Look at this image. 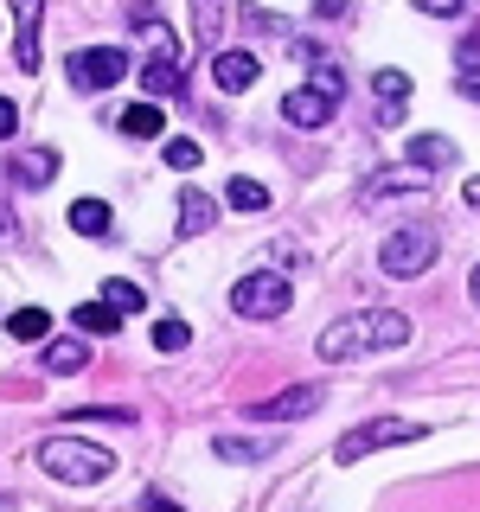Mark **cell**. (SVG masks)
<instances>
[{
    "label": "cell",
    "instance_id": "1",
    "mask_svg": "<svg viewBox=\"0 0 480 512\" xmlns=\"http://www.w3.org/2000/svg\"><path fill=\"white\" fill-rule=\"evenodd\" d=\"M410 340V320L397 308H372V314H340L333 327H320V359H359V352H391Z\"/></svg>",
    "mask_w": 480,
    "mask_h": 512
},
{
    "label": "cell",
    "instance_id": "2",
    "mask_svg": "<svg viewBox=\"0 0 480 512\" xmlns=\"http://www.w3.org/2000/svg\"><path fill=\"white\" fill-rule=\"evenodd\" d=\"M32 461H39L52 480H71V487H96V480L116 474V455L96 442H77V436H45L32 448Z\"/></svg>",
    "mask_w": 480,
    "mask_h": 512
},
{
    "label": "cell",
    "instance_id": "3",
    "mask_svg": "<svg viewBox=\"0 0 480 512\" xmlns=\"http://www.w3.org/2000/svg\"><path fill=\"white\" fill-rule=\"evenodd\" d=\"M429 263H436V231H429V224H404V231H391L378 244V269H384V276H397V282L423 276Z\"/></svg>",
    "mask_w": 480,
    "mask_h": 512
},
{
    "label": "cell",
    "instance_id": "4",
    "mask_svg": "<svg viewBox=\"0 0 480 512\" xmlns=\"http://www.w3.org/2000/svg\"><path fill=\"white\" fill-rule=\"evenodd\" d=\"M423 436V423H404V416H372V423H359V429H346L340 436V448H333V461H365V455H378V448H397V442H416Z\"/></svg>",
    "mask_w": 480,
    "mask_h": 512
},
{
    "label": "cell",
    "instance_id": "5",
    "mask_svg": "<svg viewBox=\"0 0 480 512\" xmlns=\"http://www.w3.org/2000/svg\"><path fill=\"white\" fill-rule=\"evenodd\" d=\"M288 282L276 276V269H256V276H244V282H231V308L244 314V320H276V314H288Z\"/></svg>",
    "mask_w": 480,
    "mask_h": 512
},
{
    "label": "cell",
    "instance_id": "6",
    "mask_svg": "<svg viewBox=\"0 0 480 512\" xmlns=\"http://www.w3.org/2000/svg\"><path fill=\"white\" fill-rule=\"evenodd\" d=\"M122 71H128V52H116V45L71 52V84L77 90H109V84H122Z\"/></svg>",
    "mask_w": 480,
    "mask_h": 512
},
{
    "label": "cell",
    "instance_id": "7",
    "mask_svg": "<svg viewBox=\"0 0 480 512\" xmlns=\"http://www.w3.org/2000/svg\"><path fill=\"white\" fill-rule=\"evenodd\" d=\"M320 404H327V384H295V391H276L263 397V404H250L256 423H301V416H314Z\"/></svg>",
    "mask_w": 480,
    "mask_h": 512
},
{
    "label": "cell",
    "instance_id": "8",
    "mask_svg": "<svg viewBox=\"0 0 480 512\" xmlns=\"http://www.w3.org/2000/svg\"><path fill=\"white\" fill-rule=\"evenodd\" d=\"M39 20H45V0H13V58H20V71L39 64Z\"/></svg>",
    "mask_w": 480,
    "mask_h": 512
},
{
    "label": "cell",
    "instance_id": "9",
    "mask_svg": "<svg viewBox=\"0 0 480 512\" xmlns=\"http://www.w3.org/2000/svg\"><path fill=\"white\" fill-rule=\"evenodd\" d=\"M333 109H340V103H327L320 90H288V96H282V122H288V128H327Z\"/></svg>",
    "mask_w": 480,
    "mask_h": 512
},
{
    "label": "cell",
    "instance_id": "10",
    "mask_svg": "<svg viewBox=\"0 0 480 512\" xmlns=\"http://www.w3.org/2000/svg\"><path fill=\"white\" fill-rule=\"evenodd\" d=\"M397 192H429V173L423 167H391V173H378V180H365L359 199L378 205V199H397Z\"/></svg>",
    "mask_w": 480,
    "mask_h": 512
},
{
    "label": "cell",
    "instance_id": "11",
    "mask_svg": "<svg viewBox=\"0 0 480 512\" xmlns=\"http://www.w3.org/2000/svg\"><path fill=\"white\" fill-rule=\"evenodd\" d=\"M404 160H410V167H423V173H442V167H455V141H448V135H410L404 141Z\"/></svg>",
    "mask_w": 480,
    "mask_h": 512
},
{
    "label": "cell",
    "instance_id": "12",
    "mask_svg": "<svg viewBox=\"0 0 480 512\" xmlns=\"http://www.w3.org/2000/svg\"><path fill=\"white\" fill-rule=\"evenodd\" d=\"M212 455L218 461H244V468L250 461H276V436H218Z\"/></svg>",
    "mask_w": 480,
    "mask_h": 512
},
{
    "label": "cell",
    "instance_id": "13",
    "mask_svg": "<svg viewBox=\"0 0 480 512\" xmlns=\"http://www.w3.org/2000/svg\"><path fill=\"white\" fill-rule=\"evenodd\" d=\"M212 84L231 90V96L250 90V84H256V58H250V52H218V58H212Z\"/></svg>",
    "mask_w": 480,
    "mask_h": 512
},
{
    "label": "cell",
    "instance_id": "14",
    "mask_svg": "<svg viewBox=\"0 0 480 512\" xmlns=\"http://www.w3.org/2000/svg\"><path fill=\"white\" fill-rule=\"evenodd\" d=\"M212 224H218V199H212V192H199V186L180 192V237H199V231H212Z\"/></svg>",
    "mask_w": 480,
    "mask_h": 512
},
{
    "label": "cell",
    "instance_id": "15",
    "mask_svg": "<svg viewBox=\"0 0 480 512\" xmlns=\"http://www.w3.org/2000/svg\"><path fill=\"white\" fill-rule=\"evenodd\" d=\"M84 365H90L84 340H45V372L52 378H71V372H84Z\"/></svg>",
    "mask_w": 480,
    "mask_h": 512
},
{
    "label": "cell",
    "instance_id": "16",
    "mask_svg": "<svg viewBox=\"0 0 480 512\" xmlns=\"http://www.w3.org/2000/svg\"><path fill=\"white\" fill-rule=\"evenodd\" d=\"M192 32H199L205 52L224 45V0H192Z\"/></svg>",
    "mask_w": 480,
    "mask_h": 512
},
{
    "label": "cell",
    "instance_id": "17",
    "mask_svg": "<svg viewBox=\"0 0 480 512\" xmlns=\"http://www.w3.org/2000/svg\"><path fill=\"white\" fill-rule=\"evenodd\" d=\"M52 173H58V154L52 148H32V154L13 160V180H20V186H52Z\"/></svg>",
    "mask_w": 480,
    "mask_h": 512
},
{
    "label": "cell",
    "instance_id": "18",
    "mask_svg": "<svg viewBox=\"0 0 480 512\" xmlns=\"http://www.w3.org/2000/svg\"><path fill=\"white\" fill-rule=\"evenodd\" d=\"M160 128H167V109H160V103H135V109H122V135L154 141Z\"/></svg>",
    "mask_w": 480,
    "mask_h": 512
},
{
    "label": "cell",
    "instance_id": "19",
    "mask_svg": "<svg viewBox=\"0 0 480 512\" xmlns=\"http://www.w3.org/2000/svg\"><path fill=\"white\" fill-rule=\"evenodd\" d=\"M308 90H320V96H327V103H340V96H346V71H340V64H333V58H308Z\"/></svg>",
    "mask_w": 480,
    "mask_h": 512
},
{
    "label": "cell",
    "instance_id": "20",
    "mask_svg": "<svg viewBox=\"0 0 480 512\" xmlns=\"http://www.w3.org/2000/svg\"><path fill=\"white\" fill-rule=\"evenodd\" d=\"M71 231L77 237H109V205L103 199H77L71 205Z\"/></svg>",
    "mask_w": 480,
    "mask_h": 512
},
{
    "label": "cell",
    "instance_id": "21",
    "mask_svg": "<svg viewBox=\"0 0 480 512\" xmlns=\"http://www.w3.org/2000/svg\"><path fill=\"white\" fill-rule=\"evenodd\" d=\"M7 333H13V340H45V333H52V314H45V308H20V314H7Z\"/></svg>",
    "mask_w": 480,
    "mask_h": 512
},
{
    "label": "cell",
    "instance_id": "22",
    "mask_svg": "<svg viewBox=\"0 0 480 512\" xmlns=\"http://www.w3.org/2000/svg\"><path fill=\"white\" fill-rule=\"evenodd\" d=\"M180 90H186L180 58H160V64H148V96H180Z\"/></svg>",
    "mask_w": 480,
    "mask_h": 512
},
{
    "label": "cell",
    "instance_id": "23",
    "mask_svg": "<svg viewBox=\"0 0 480 512\" xmlns=\"http://www.w3.org/2000/svg\"><path fill=\"white\" fill-rule=\"evenodd\" d=\"M71 320H77L84 333H116V327H122V314L109 308V301H84V308H71Z\"/></svg>",
    "mask_w": 480,
    "mask_h": 512
},
{
    "label": "cell",
    "instance_id": "24",
    "mask_svg": "<svg viewBox=\"0 0 480 512\" xmlns=\"http://www.w3.org/2000/svg\"><path fill=\"white\" fill-rule=\"evenodd\" d=\"M224 199H231V212H263V205H269V186H256V180H231V186H224Z\"/></svg>",
    "mask_w": 480,
    "mask_h": 512
},
{
    "label": "cell",
    "instance_id": "25",
    "mask_svg": "<svg viewBox=\"0 0 480 512\" xmlns=\"http://www.w3.org/2000/svg\"><path fill=\"white\" fill-rule=\"evenodd\" d=\"M103 301H109V308H116V314H135V308H148V295H141V288L135 282H103Z\"/></svg>",
    "mask_w": 480,
    "mask_h": 512
},
{
    "label": "cell",
    "instance_id": "26",
    "mask_svg": "<svg viewBox=\"0 0 480 512\" xmlns=\"http://www.w3.org/2000/svg\"><path fill=\"white\" fill-rule=\"evenodd\" d=\"M154 346L160 352H186L192 346V327H186V320H154Z\"/></svg>",
    "mask_w": 480,
    "mask_h": 512
},
{
    "label": "cell",
    "instance_id": "27",
    "mask_svg": "<svg viewBox=\"0 0 480 512\" xmlns=\"http://www.w3.org/2000/svg\"><path fill=\"white\" fill-rule=\"evenodd\" d=\"M372 90L384 96V103H404V96H410V77H404V71H397V64H384V71L372 77Z\"/></svg>",
    "mask_w": 480,
    "mask_h": 512
},
{
    "label": "cell",
    "instance_id": "28",
    "mask_svg": "<svg viewBox=\"0 0 480 512\" xmlns=\"http://www.w3.org/2000/svg\"><path fill=\"white\" fill-rule=\"evenodd\" d=\"M455 84H461V96H468V103H480V58H474V52H461Z\"/></svg>",
    "mask_w": 480,
    "mask_h": 512
},
{
    "label": "cell",
    "instance_id": "29",
    "mask_svg": "<svg viewBox=\"0 0 480 512\" xmlns=\"http://www.w3.org/2000/svg\"><path fill=\"white\" fill-rule=\"evenodd\" d=\"M199 141H167V167H180V173H192V167H199Z\"/></svg>",
    "mask_w": 480,
    "mask_h": 512
},
{
    "label": "cell",
    "instance_id": "30",
    "mask_svg": "<svg viewBox=\"0 0 480 512\" xmlns=\"http://www.w3.org/2000/svg\"><path fill=\"white\" fill-rule=\"evenodd\" d=\"M7 244H20V212L7 205V192H0V250Z\"/></svg>",
    "mask_w": 480,
    "mask_h": 512
},
{
    "label": "cell",
    "instance_id": "31",
    "mask_svg": "<svg viewBox=\"0 0 480 512\" xmlns=\"http://www.w3.org/2000/svg\"><path fill=\"white\" fill-rule=\"evenodd\" d=\"M416 7L436 13V20H461V13H468V0H416Z\"/></svg>",
    "mask_w": 480,
    "mask_h": 512
},
{
    "label": "cell",
    "instance_id": "32",
    "mask_svg": "<svg viewBox=\"0 0 480 512\" xmlns=\"http://www.w3.org/2000/svg\"><path fill=\"white\" fill-rule=\"evenodd\" d=\"M13 135H20V109L0 96V141H13Z\"/></svg>",
    "mask_w": 480,
    "mask_h": 512
},
{
    "label": "cell",
    "instance_id": "33",
    "mask_svg": "<svg viewBox=\"0 0 480 512\" xmlns=\"http://www.w3.org/2000/svg\"><path fill=\"white\" fill-rule=\"evenodd\" d=\"M404 122V103H378V128H397Z\"/></svg>",
    "mask_w": 480,
    "mask_h": 512
},
{
    "label": "cell",
    "instance_id": "34",
    "mask_svg": "<svg viewBox=\"0 0 480 512\" xmlns=\"http://www.w3.org/2000/svg\"><path fill=\"white\" fill-rule=\"evenodd\" d=\"M141 512H180V506H173L167 493H148V500H141Z\"/></svg>",
    "mask_w": 480,
    "mask_h": 512
},
{
    "label": "cell",
    "instance_id": "35",
    "mask_svg": "<svg viewBox=\"0 0 480 512\" xmlns=\"http://www.w3.org/2000/svg\"><path fill=\"white\" fill-rule=\"evenodd\" d=\"M314 13H320V20H340V13H346V0H314Z\"/></svg>",
    "mask_w": 480,
    "mask_h": 512
},
{
    "label": "cell",
    "instance_id": "36",
    "mask_svg": "<svg viewBox=\"0 0 480 512\" xmlns=\"http://www.w3.org/2000/svg\"><path fill=\"white\" fill-rule=\"evenodd\" d=\"M461 199H468V205H474V212H480V173H474V180H468V186H461Z\"/></svg>",
    "mask_w": 480,
    "mask_h": 512
},
{
    "label": "cell",
    "instance_id": "37",
    "mask_svg": "<svg viewBox=\"0 0 480 512\" xmlns=\"http://www.w3.org/2000/svg\"><path fill=\"white\" fill-rule=\"evenodd\" d=\"M468 301H474V308H480V263L468 269Z\"/></svg>",
    "mask_w": 480,
    "mask_h": 512
}]
</instances>
